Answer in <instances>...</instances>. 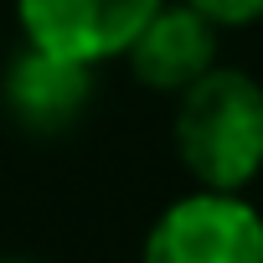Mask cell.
<instances>
[{
    "mask_svg": "<svg viewBox=\"0 0 263 263\" xmlns=\"http://www.w3.org/2000/svg\"><path fill=\"white\" fill-rule=\"evenodd\" d=\"M171 140L196 186L242 191L263 171V83L242 67H206L176 93Z\"/></svg>",
    "mask_w": 263,
    "mask_h": 263,
    "instance_id": "1",
    "label": "cell"
},
{
    "mask_svg": "<svg viewBox=\"0 0 263 263\" xmlns=\"http://www.w3.org/2000/svg\"><path fill=\"white\" fill-rule=\"evenodd\" d=\"M140 263H263V212L242 191L196 186L150 222Z\"/></svg>",
    "mask_w": 263,
    "mask_h": 263,
    "instance_id": "2",
    "label": "cell"
},
{
    "mask_svg": "<svg viewBox=\"0 0 263 263\" xmlns=\"http://www.w3.org/2000/svg\"><path fill=\"white\" fill-rule=\"evenodd\" d=\"M165 0H16V21L26 47L72 57V62H108L140 36V26Z\"/></svg>",
    "mask_w": 263,
    "mask_h": 263,
    "instance_id": "3",
    "label": "cell"
},
{
    "mask_svg": "<svg viewBox=\"0 0 263 263\" xmlns=\"http://www.w3.org/2000/svg\"><path fill=\"white\" fill-rule=\"evenodd\" d=\"M93 98V67L42 52V47H21L0 78V103L6 114L26 129V135H62L83 119Z\"/></svg>",
    "mask_w": 263,
    "mask_h": 263,
    "instance_id": "4",
    "label": "cell"
},
{
    "mask_svg": "<svg viewBox=\"0 0 263 263\" xmlns=\"http://www.w3.org/2000/svg\"><path fill=\"white\" fill-rule=\"evenodd\" d=\"M124 62L145 88L181 93L206 67H217V26L196 6H186V0H165L140 26V36L124 47Z\"/></svg>",
    "mask_w": 263,
    "mask_h": 263,
    "instance_id": "5",
    "label": "cell"
},
{
    "mask_svg": "<svg viewBox=\"0 0 263 263\" xmlns=\"http://www.w3.org/2000/svg\"><path fill=\"white\" fill-rule=\"evenodd\" d=\"M186 6H196L217 31L222 26H253V21H263V0H186Z\"/></svg>",
    "mask_w": 263,
    "mask_h": 263,
    "instance_id": "6",
    "label": "cell"
},
{
    "mask_svg": "<svg viewBox=\"0 0 263 263\" xmlns=\"http://www.w3.org/2000/svg\"><path fill=\"white\" fill-rule=\"evenodd\" d=\"M11 263H16V258H11Z\"/></svg>",
    "mask_w": 263,
    "mask_h": 263,
    "instance_id": "7",
    "label": "cell"
}]
</instances>
